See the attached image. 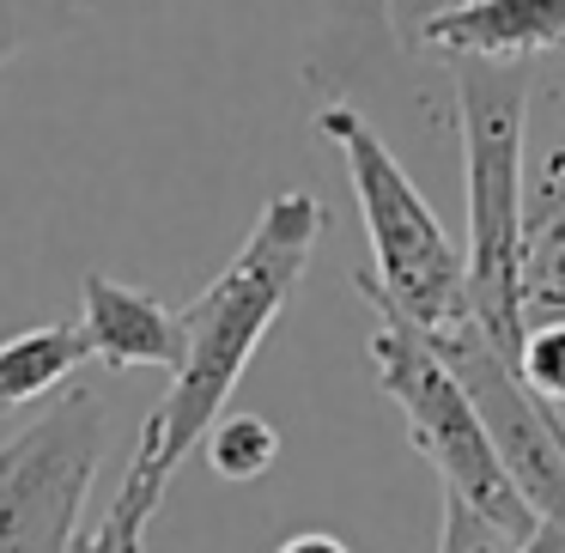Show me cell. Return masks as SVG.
Wrapping results in <instances>:
<instances>
[{
	"label": "cell",
	"instance_id": "cell-1",
	"mask_svg": "<svg viewBox=\"0 0 565 553\" xmlns=\"http://www.w3.org/2000/svg\"><path fill=\"white\" fill-rule=\"evenodd\" d=\"M322 225H329V208L310 189L274 195L262 208V220L249 225V237L237 244V256L177 310L183 359L171 371V390L159 395V407L140 426V450L122 475L110 517H104L122 553H147V529L159 517L164 487L177 480L183 456L207 438V426L225 414L249 359L262 353L274 322L286 317V305H292L298 280H305L310 256L322 244Z\"/></svg>",
	"mask_w": 565,
	"mask_h": 553
},
{
	"label": "cell",
	"instance_id": "cell-2",
	"mask_svg": "<svg viewBox=\"0 0 565 553\" xmlns=\"http://www.w3.org/2000/svg\"><path fill=\"white\" fill-rule=\"evenodd\" d=\"M456 98V147H462V195H468V322L487 347L516 365L523 353V164H529V104L535 67L523 62H450Z\"/></svg>",
	"mask_w": 565,
	"mask_h": 553
},
{
	"label": "cell",
	"instance_id": "cell-3",
	"mask_svg": "<svg viewBox=\"0 0 565 553\" xmlns=\"http://www.w3.org/2000/svg\"><path fill=\"white\" fill-rule=\"evenodd\" d=\"M317 135L341 152L347 177H353V195H359V220H365V237H371V268L353 274L359 298L383 305L414 334H426V341L468 322L462 249H456V237L431 213V201L419 195V183L402 171L390 140L353 104H322Z\"/></svg>",
	"mask_w": 565,
	"mask_h": 553
},
{
	"label": "cell",
	"instance_id": "cell-4",
	"mask_svg": "<svg viewBox=\"0 0 565 553\" xmlns=\"http://www.w3.org/2000/svg\"><path fill=\"white\" fill-rule=\"evenodd\" d=\"M371 317H377V329H371V371H377L383 395L402 407L407 444L438 468L450 499H462L468 511L499 523L511 541H523L529 529H535V511L516 499L511 475L499 468V456H492V444H487V426H480V414L468 407L462 383H456L450 365L426 347V334H414L402 317H390L383 305H371Z\"/></svg>",
	"mask_w": 565,
	"mask_h": 553
},
{
	"label": "cell",
	"instance_id": "cell-5",
	"mask_svg": "<svg viewBox=\"0 0 565 553\" xmlns=\"http://www.w3.org/2000/svg\"><path fill=\"white\" fill-rule=\"evenodd\" d=\"M104 395L74 383L0 444V553H67L104 462Z\"/></svg>",
	"mask_w": 565,
	"mask_h": 553
},
{
	"label": "cell",
	"instance_id": "cell-6",
	"mask_svg": "<svg viewBox=\"0 0 565 553\" xmlns=\"http://www.w3.org/2000/svg\"><path fill=\"white\" fill-rule=\"evenodd\" d=\"M414 50L444 62H523L565 55V0H462L431 25H419Z\"/></svg>",
	"mask_w": 565,
	"mask_h": 553
},
{
	"label": "cell",
	"instance_id": "cell-7",
	"mask_svg": "<svg viewBox=\"0 0 565 553\" xmlns=\"http://www.w3.org/2000/svg\"><path fill=\"white\" fill-rule=\"evenodd\" d=\"M523 329L565 317V110L553 116L547 140L523 164Z\"/></svg>",
	"mask_w": 565,
	"mask_h": 553
},
{
	"label": "cell",
	"instance_id": "cell-8",
	"mask_svg": "<svg viewBox=\"0 0 565 553\" xmlns=\"http://www.w3.org/2000/svg\"><path fill=\"white\" fill-rule=\"evenodd\" d=\"M79 334H86V353L104 371H140V365L177 371V359H183L177 310H164L152 293L110 280V274L79 280Z\"/></svg>",
	"mask_w": 565,
	"mask_h": 553
},
{
	"label": "cell",
	"instance_id": "cell-9",
	"mask_svg": "<svg viewBox=\"0 0 565 553\" xmlns=\"http://www.w3.org/2000/svg\"><path fill=\"white\" fill-rule=\"evenodd\" d=\"M92 353H86L79 322H43V329H25L13 341H0V407H25L38 395H50Z\"/></svg>",
	"mask_w": 565,
	"mask_h": 553
},
{
	"label": "cell",
	"instance_id": "cell-10",
	"mask_svg": "<svg viewBox=\"0 0 565 553\" xmlns=\"http://www.w3.org/2000/svg\"><path fill=\"white\" fill-rule=\"evenodd\" d=\"M201 450H207V468L220 480H262L274 462H280V432L268 426L262 414H220L207 426V438H201Z\"/></svg>",
	"mask_w": 565,
	"mask_h": 553
},
{
	"label": "cell",
	"instance_id": "cell-11",
	"mask_svg": "<svg viewBox=\"0 0 565 553\" xmlns=\"http://www.w3.org/2000/svg\"><path fill=\"white\" fill-rule=\"evenodd\" d=\"M92 0H0V67L25 55L31 43H50L62 31H79Z\"/></svg>",
	"mask_w": 565,
	"mask_h": 553
},
{
	"label": "cell",
	"instance_id": "cell-12",
	"mask_svg": "<svg viewBox=\"0 0 565 553\" xmlns=\"http://www.w3.org/2000/svg\"><path fill=\"white\" fill-rule=\"evenodd\" d=\"M516 377L535 402L565 407V317L523 329V353H516Z\"/></svg>",
	"mask_w": 565,
	"mask_h": 553
},
{
	"label": "cell",
	"instance_id": "cell-13",
	"mask_svg": "<svg viewBox=\"0 0 565 553\" xmlns=\"http://www.w3.org/2000/svg\"><path fill=\"white\" fill-rule=\"evenodd\" d=\"M516 541L504 535L499 523H487L480 511H468L462 499L444 492V511H438V553H511Z\"/></svg>",
	"mask_w": 565,
	"mask_h": 553
},
{
	"label": "cell",
	"instance_id": "cell-14",
	"mask_svg": "<svg viewBox=\"0 0 565 553\" xmlns=\"http://www.w3.org/2000/svg\"><path fill=\"white\" fill-rule=\"evenodd\" d=\"M450 7H462V0H383V31H390L402 50H414L419 25H431V19L450 13Z\"/></svg>",
	"mask_w": 565,
	"mask_h": 553
},
{
	"label": "cell",
	"instance_id": "cell-15",
	"mask_svg": "<svg viewBox=\"0 0 565 553\" xmlns=\"http://www.w3.org/2000/svg\"><path fill=\"white\" fill-rule=\"evenodd\" d=\"M274 553H353V547L341 535H329V529H305V535H286Z\"/></svg>",
	"mask_w": 565,
	"mask_h": 553
},
{
	"label": "cell",
	"instance_id": "cell-16",
	"mask_svg": "<svg viewBox=\"0 0 565 553\" xmlns=\"http://www.w3.org/2000/svg\"><path fill=\"white\" fill-rule=\"evenodd\" d=\"M511 553H565V535H559L553 523H535V529H529V535L516 541Z\"/></svg>",
	"mask_w": 565,
	"mask_h": 553
},
{
	"label": "cell",
	"instance_id": "cell-17",
	"mask_svg": "<svg viewBox=\"0 0 565 553\" xmlns=\"http://www.w3.org/2000/svg\"><path fill=\"white\" fill-rule=\"evenodd\" d=\"M67 553H122V547H116L110 523H98V529H86V535H74V541H67Z\"/></svg>",
	"mask_w": 565,
	"mask_h": 553
}]
</instances>
